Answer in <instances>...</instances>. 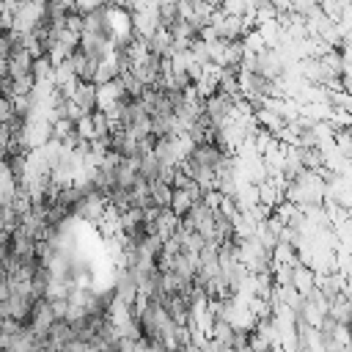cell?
<instances>
[{"label":"cell","mask_w":352,"mask_h":352,"mask_svg":"<svg viewBox=\"0 0 352 352\" xmlns=\"http://www.w3.org/2000/svg\"><path fill=\"white\" fill-rule=\"evenodd\" d=\"M69 102L77 110H82L85 116H91L96 110V85L94 82H77L74 91H72V96H69Z\"/></svg>","instance_id":"obj_1"},{"label":"cell","mask_w":352,"mask_h":352,"mask_svg":"<svg viewBox=\"0 0 352 352\" xmlns=\"http://www.w3.org/2000/svg\"><path fill=\"white\" fill-rule=\"evenodd\" d=\"M11 116H14V102L0 94V126L3 124H11Z\"/></svg>","instance_id":"obj_2"},{"label":"cell","mask_w":352,"mask_h":352,"mask_svg":"<svg viewBox=\"0 0 352 352\" xmlns=\"http://www.w3.org/2000/svg\"><path fill=\"white\" fill-rule=\"evenodd\" d=\"M6 80H8V66H6V60H0V88Z\"/></svg>","instance_id":"obj_3"},{"label":"cell","mask_w":352,"mask_h":352,"mask_svg":"<svg viewBox=\"0 0 352 352\" xmlns=\"http://www.w3.org/2000/svg\"><path fill=\"white\" fill-rule=\"evenodd\" d=\"M0 352H11V349H0Z\"/></svg>","instance_id":"obj_4"}]
</instances>
